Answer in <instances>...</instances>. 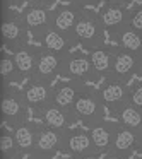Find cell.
<instances>
[{"instance_id":"obj_1","label":"cell","mask_w":142,"mask_h":159,"mask_svg":"<svg viewBox=\"0 0 142 159\" xmlns=\"http://www.w3.org/2000/svg\"><path fill=\"white\" fill-rule=\"evenodd\" d=\"M104 36H106V29H104L98 12L84 9L76 24V29H74L76 45L79 43L80 46L91 52V50H96L104 45Z\"/></svg>"},{"instance_id":"obj_2","label":"cell","mask_w":142,"mask_h":159,"mask_svg":"<svg viewBox=\"0 0 142 159\" xmlns=\"http://www.w3.org/2000/svg\"><path fill=\"white\" fill-rule=\"evenodd\" d=\"M72 113L77 120L84 121L86 125L93 127V125L99 123L104 120V104L99 98V93L96 89H91L86 86L79 99L76 101L72 108Z\"/></svg>"},{"instance_id":"obj_3","label":"cell","mask_w":142,"mask_h":159,"mask_svg":"<svg viewBox=\"0 0 142 159\" xmlns=\"http://www.w3.org/2000/svg\"><path fill=\"white\" fill-rule=\"evenodd\" d=\"M28 28H26L24 21H22L21 14L16 12H4V21H2V39L4 45L9 50L16 52V50L22 48L28 45Z\"/></svg>"},{"instance_id":"obj_4","label":"cell","mask_w":142,"mask_h":159,"mask_svg":"<svg viewBox=\"0 0 142 159\" xmlns=\"http://www.w3.org/2000/svg\"><path fill=\"white\" fill-rule=\"evenodd\" d=\"M99 98L104 106L111 110V113H117L121 106L130 103V87L125 80L115 79V77H106L103 79V84L98 89Z\"/></svg>"},{"instance_id":"obj_5","label":"cell","mask_w":142,"mask_h":159,"mask_svg":"<svg viewBox=\"0 0 142 159\" xmlns=\"http://www.w3.org/2000/svg\"><path fill=\"white\" fill-rule=\"evenodd\" d=\"M60 75L65 77L67 80H80V82L98 79L89 55L86 57L80 53H69L67 57H63Z\"/></svg>"},{"instance_id":"obj_6","label":"cell","mask_w":142,"mask_h":159,"mask_svg":"<svg viewBox=\"0 0 142 159\" xmlns=\"http://www.w3.org/2000/svg\"><path fill=\"white\" fill-rule=\"evenodd\" d=\"M28 103H26L22 91L11 89L9 86L4 87V98H2V115L4 120L7 123H11L12 127L28 121Z\"/></svg>"},{"instance_id":"obj_7","label":"cell","mask_w":142,"mask_h":159,"mask_svg":"<svg viewBox=\"0 0 142 159\" xmlns=\"http://www.w3.org/2000/svg\"><path fill=\"white\" fill-rule=\"evenodd\" d=\"M53 89L52 80H43V79H29L26 87L22 89L26 103L31 110L38 113L45 106L53 103Z\"/></svg>"},{"instance_id":"obj_8","label":"cell","mask_w":142,"mask_h":159,"mask_svg":"<svg viewBox=\"0 0 142 159\" xmlns=\"http://www.w3.org/2000/svg\"><path fill=\"white\" fill-rule=\"evenodd\" d=\"M62 149L70 157H77V159H87L98 156L89 132H84V130H74V132L67 130L65 137H63Z\"/></svg>"},{"instance_id":"obj_9","label":"cell","mask_w":142,"mask_h":159,"mask_svg":"<svg viewBox=\"0 0 142 159\" xmlns=\"http://www.w3.org/2000/svg\"><path fill=\"white\" fill-rule=\"evenodd\" d=\"M140 57H142V53H134V52H128V50L117 46L115 60H113V70H111L110 77L128 82V79H132L134 75L139 74Z\"/></svg>"},{"instance_id":"obj_10","label":"cell","mask_w":142,"mask_h":159,"mask_svg":"<svg viewBox=\"0 0 142 159\" xmlns=\"http://www.w3.org/2000/svg\"><path fill=\"white\" fill-rule=\"evenodd\" d=\"M21 17L24 21L26 28H28L29 34L33 38H38L39 34L52 28L53 21V11H50L48 7H36V5H29L26 11L21 12Z\"/></svg>"},{"instance_id":"obj_11","label":"cell","mask_w":142,"mask_h":159,"mask_svg":"<svg viewBox=\"0 0 142 159\" xmlns=\"http://www.w3.org/2000/svg\"><path fill=\"white\" fill-rule=\"evenodd\" d=\"M142 130H134L125 125L117 121V128H115V137L110 147V156H120V157H127L134 149L139 147V139H140Z\"/></svg>"},{"instance_id":"obj_12","label":"cell","mask_w":142,"mask_h":159,"mask_svg":"<svg viewBox=\"0 0 142 159\" xmlns=\"http://www.w3.org/2000/svg\"><path fill=\"white\" fill-rule=\"evenodd\" d=\"M63 137H65V132L62 130H55V128H50L46 125L39 127L33 154L43 156V157H52L58 149L63 147Z\"/></svg>"},{"instance_id":"obj_13","label":"cell","mask_w":142,"mask_h":159,"mask_svg":"<svg viewBox=\"0 0 142 159\" xmlns=\"http://www.w3.org/2000/svg\"><path fill=\"white\" fill-rule=\"evenodd\" d=\"M98 16H99L106 33L113 34L118 29L128 26V21H130V9H127L121 4H104V7L98 12Z\"/></svg>"},{"instance_id":"obj_14","label":"cell","mask_w":142,"mask_h":159,"mask_svg":"<svg viewBox=\"0 0 142 159\" xmlns=\"http://www.w3.org/2000/svg\"><path fill=\"white\" fill-rule=\"evenodd\" d=\"M82 11H84L82 7H77V5H72V4L57 7L53 11L52 28L63 33V34H67V36H70L74 39V29H76V24L79 21Z\"/></svg>"},{"instance_id":"obj_15","label":"cell","mask_w":142,"mask_h":159,"mask_svg":"<svg viewBox=\"0 0 142 159\" xmlns=\"http://www.w3.org/2000/svg\"><path fill=\"white\" fill-rule=\"evenodd\" d=\"M62 63L63 57L50 52V50L39 48L38 52V62H36V72L33 79H43V80H52L62 72Z\"/></svg>"},{"instance_id":"obj_16","label":"cell","mask_w":142,"mask_h":159,"mask_svg":"<svg viewBox=\"0 0 142 159\" xmlns=\"http://www.w3.org/2000/svg\"><path fill=\"white\" fill-rule=\"evenodd\" d=\"M84 89H86V82H80V80H65V82H60L53 89V104L63 108V110L72 111L74 104L79 99V96L82 94Z\"/></svg>"},{"instance_id":"obj_17","label":"cell","mask_w":142,"mask_h":159,"mask_svg":"<svg viewBox=\"0 0 142 159\" xmlns=\"http://www.w3.org/2000/svg\"><path fill=\"white\" fill-rule=\"evenodd\" d=\"M36 41L41 45V48L50 50V52L57 53V55H62V57H67L69 53H72L70 50L76 45V41H74L70 36L63 34V33L57 31V29H53V28L46 29L43 34H39L38 38H36Z\"/></svg>"},{"instance_id":"obj_18","label":"cell","mask_w":142,"mask_h":159,"mask_svg":"<svg viewBox=\"0 0 142 159\" xmlns=\"http://www.w3.org/2000/svg\"><path fill=\"white\" fill-rule=\"evenodd\" d=\"M38 115L41 116L43 123H45L46 127L55 128V130H62V132H67L70 127V123L77 120L72 111L63 110V108L57 106V104H53V103L48 104V106H45L43 110H39Z\"/></svg>"},{"instance_id":"obj_19","label":"cell","mask_w":142,"mask_h":159,"mask_svg":"<svg viewBox=\"0 0 142 159\" xmlns=\"http://www.w3.org/2000/svg\"><path fill=\"white\" fill-rule=\"evenodd\" d=\"M115 52H117V46H108V45H103L99 48L89 52V58H91V63L94 67L98 79H106V77L111 75Z\"/></svg>"},{"instance_id":"obj_20","label":"cell","mask_w":142,"mask_h":159,"mask_svg":"<svg viewBox=\"0 0 142 159\" xmlns=\"http://www.w3.org/2000/svg\"><path fill=\"white\" fill-rule=\"evenodd\" d=\"M115 128H117V123L115 121H108L103 120L99 123L89 127V135L93 139L94 149H96L98 154H104V152H110L111 142H113L115 137Z\"/></svg>"},{"instance_id":"obj_21","label":"cell","mask_w":142,"mask_h":159,"mask_svg":"<svg viewBox=\"0 0 142 159\" xmlns=\"http://www.w3.org/2000/svg\"><path fill=\"white\" fill-rule=\"evenodd\" d=\"M38 52L39 48L36 46H31L28 43L26 46L12 52V58H14L16 65H17V70L21 74L22 79H33L36 72V62H38Z\"/></svg>"},{"instance_id":"obj_22","label":"cell","mask_w":142,"mask_h":159,"mask_svg":"<svg viewBox=\"0 0 142 159\" xmlns=\"http://www.w3.org/2000/svg\"><path fill=\"white\" fill-rule=\"evenodd\" d=\"M38 130L39 127L36 123L31 121H22V123L16 125L14 127V139L17 149L21 154H28L31 156L34 152V145H36V137H38Z\"/></svg>"},{"instance_id":"obj_23","label":"cell","mask_w":142,"mask_h":159,"mask_svg":"<svg viewBox=\"0 0 142 159\" xmlns=\"http://www.w3.org/2000/svg\"><path fill=\"white\" fill-rule=\"evenodd\" d=\"M111 38H113V41L120 48L134 52V53H142V33L135 31L130 26H125V28L118 29L117 33L111 34Z\"/></svg>"},{"instance_id":"obj_24","label":"cell","mask_w":142,"mask_h":159,"mask_svg":"<svg viewBox=\"0 0 142 159\" xmlns=\"http://www.w3.org/2000/svg\"><path fill=\"white\" fill-rule=\"evenodd\" d=\"M113 115L118 118V123L134 128V130H142V110L134 106L132 103H127Z\"/></svg>"},{"instance_id":"obj_25","label":"cell","mask_w":142,"mask_h":159,"mask_svg":"<svg viewBox=\"0 0 142 159\" xmlns=\"http://www.w3.org/2000/svg\"><path fill=\"white\" fill-rule=\"evenodd\" d=\"M0 74H2V79H4V84L9 86L11 80H21V74L17 70V65H16L14 58L12 57H7L5 55L2 58V63H0Z\"/></svg>"},{"instance_id":"obj_26","label":"cell","mask_w":142,"mask_h":159,"mask_svg":"<svg viewBox=\"0 0 142 159\" xmlns=\"http://www.w3.org/2000/svg\"><path fill=\"white\" fill-rule=\"evenodd\" d=\"M0 151L4 154V159H12L17 154H21L17 149V144H16L14 134H7V132L2 134V137H0Z\"/></svg>"},{"instance_id":"obj_27","label":"cell","mask_w":142,"mask_h":159,"mask_svg":"<svg viewBox=\"0 0 142 159\" xmlns=\"http://www.w3.org/2000/svg\"><path fill=\"white\" fill-rule=\"evenodd\" d=\"M128 26L134 28L135 31L142 33V5L130 9V21H128Z\"/></svg>"},{"instance_id":"obj_28","label":"cell","mask_w":142,"mask_h":159,"mask_svg":"<svg viewBox=\"0 0 142 159\" xmlns=\"http://www.w3.org/2000/svg\"><path fill=\"white\" fill-rule=\"evenodd\" d=\"M130 103L142 110V82L135 84L130 89Z\"/></svg>"},{"instance_id":"obj_29","label":"cell","mask_w":142,"mask_h":159,"mask_svg":"<svg viewBox=\"0 0 142 159\" xmlns=\"http://www.w3.org/2000/svg\"><path fill=\"white\" fill-rule=\"evenodd\" d=\"M67 4H72V5H77V7H82L86 9V5H96L99 4V0H65Z\"/></svg>"},{"instance_id":"obj_30","label":"cell","mask_w":142,"mask_h":159,"mask_svg":"<svg viewBox=\"0 0 142 159\" xmlns=\"http://www.w3.org/2000/svg\"><path fill=\"white\" fill-rule=\"evenodd\" d=\"M55 0H31L29 5H36V7H50Z\"/></svg>"},{"instance_id":"obj_31","label":"cell","mask_w":142,"mask_h":159,"mask_svg":"<svg viewBox=\"0 0 142 159\" xmlns=\"http://www.w3.org/2000/svg\"><path fill=\"white\" fill-rule=\"evenodd\" d=\"M4 2V7H5V11H7L11 5H19V0H2Z\"/></svg>"},{"instance_id":"obj_32","label":"cell","mask_w":142,"mask_h":159,"mask_svg":"<svg viewBox=\"0 0 142 159\" xmlns=\"http://www.w3.org/2000/svg\"><path fill=\"white\" fill-rule=\"evenodd\" d=\"M127 2H130V0H108L106 4H121V5H125Z\"/></svg>"},{"instance_id":"obj_33","label":"cell","mask_w":142,"mask_h":159,"mask_svg":"<svg viewBox=\"0 0 142 159\" xmlns=\"http://www.w3.org/2000/svg\"><path fill=\"white\" fill-rule=\"evenodd\" d=\"M29 159H52V157H43V156H36V154H33V156H29Z\"/></svg>"},{"instance_id":"obj_34","label":"cell","mask_w":142,"mask_h":159,"mask_svg":"<svg viewBox=\"0 0 142 159\" xmlns=\"http://www.w3.org/2000/svg\"><path fill=\"white\" fill-rule=\"evenodd\" d=\"M139 77H142V57H140V65H139V74H137Z\"/></svg>"},{"instance_id":"obj_35","label":"cell","mask_w":142,"mask_h":159,"mask_svg":"<svg viewBox=\"0 0 142 159\" xmlns=\"http://www.w3.org/2000/svg\"><path fill=\"white\" fill-rule=\"evenodd\" d=\"M139 151H142V132H140V139H139Z\"/></svg>"},{"instance_id":"obj_36","label":"cell","mask_w":142,"mask_h":159,"mask_svg":"<svg viewBox=\"0 0 142 159\" xmlns=\"http://www.w3.org/2000/svg\"><path fill=\"white\" fill-rule=\"evenodd\" d=\"M108 159H127V157H120V156H108Z\"/></svg>"},{"instance_id":"obj_37","label":"cell","mask_w":142,"mask_h":159,"mask_svg":"<svg viewBox=\"0 0 142 159\" xmlns=\"http://www.w3.org/2000/svg\"><path fill=\"white\" fill-rule=\"evenodd\" d=\"M22 2H28V4H31V0H19V4H22Z\"/></svg>"},{"instance_id":"obj_38","label":"cell","mask_w":142,"mask_h":159,"mask_svg":"<svg viewBox=\"0 0 142 159\" xmlns=\"http://www.w3.org/2000/svg\"><path fill=\"white\" fill-rule=\"evenodd\" d=\"M99 2H104V4H106V2H108V0H99Z\"/></svg>"},{"instance_id":"obj_39","label":"cell","mask_w":142,"mask_h":159,"mask_svg":"<svg viewBox=\"0 0 142 159\" xmlns=\"http://www.w3.org/2000/svg\"><path fill=\"white\" fill-rule=\"evenodd\" d=\"M67 159H77V157H67Z\"/></svg>"}]
</instances>
